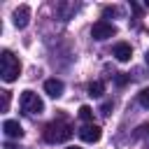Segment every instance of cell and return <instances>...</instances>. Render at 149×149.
Listing matches in <instances>:
<instances>
[{"label":"cell","mask_w":149,"mask_h":149,"mask_svg":"<svg viewBox=\"0 0 149 149\" xmlns=\"http://www.w3.org/2000/svg\"><path fill=\"white\" fill-rule=\"evenodd\" d=\"M42 135H44V140L49 144H61V142H68L72 137V126L68 121H63V119H56V121H51V123L44 126Z\"/></svg>","instance_id":"cell-1"},{"label":"cell","mask_w":149,"mask_h":149,"mask_svg":"<svg viewBox=\"0 0 149 149\" xmlns=\"http://www.w3.org/2000/svg\"><path fill=\"white\" fill-rule=\"evenodd\" d=\"M12 21H14V26H16L19 30H23V28L30 23V7H28V5H19V7L14 9V14H12Z\"/></svg>","instance_id":"cell-5"},{"label":"cell","mask_w":149,"mask_h":149,"mask_svg":"<svg viewBox=\"0 0 149 149\" xmlns=\"http://www.w3.org/2000/svg\"><path fill=\"white\" fill-rule=\"evenodd\" d=\"M105 93V84L102 81H93L91 86H88V95H93V98H100Z\"/></svg>","instance_id":"cell-10"},{"label":"cell","mask_w":149,"mask_h":149,"mask_svg":"<svg viewBox=\"0 0 149 149\" xmlns=\"http://www.w3.org/2000/svg\"><path fill=\"white\" fill-rule=\"evenodd\" d=\"M19 102H21V112L28 114V116H35V114H42L44 112V102H42V98L35 91H23Z\"/></svg>","instance_id":"cell-3"},{"label":"cell","mask_w":149,"mask_h":149,"mask_svg":"<svg viewBox=\"0 0 149 149\" xmlns=\"http://www.w3.org/2000/svg\"><path fill=\"white\" fill-rule=\"evenodd\" d=\"M68 149H79V147H68Z\"/></svg>","instance_id":"cell-20"},{"label":"cell","mask_w":149,"mask_h":149,"mask_svg":"<svg viewBox=\"0 0 149 149\" xmlns=\"http://www.w3.org/2000/svg\"><path fill=\"white\" fill-rule=\"evenodd\" d=\"M114 35H116V26H114V23H109V21H105V19L95 21V23H93V28H91V37H93V40H98V42L109 40V37H114Z\"/></svg>","instance_id":"cell-4"},{"label":"cell","mask_w":149,"mask_h":149,"mask_svg":"<svg viewBox=\"0 0 149 149\" xmlns=\"http://www.w3.org/2000/svg\"><path fill=\"white\" fill-rule=\"evenodd\" d=\"M79 137H81V142L93 144V142H98V140L102 137V130H100V126H95V123H86L84 128H79Z\"/></svg>","instance_id":"cell-6"},{"label":"cell","mask_w":149,"mask_h":149,"mask_svg":"<svg viewBox=\"0 0 149 149\" xmlns=\"http://www.w3.org/2000/svg\"><path fill=\"white\" fill-rule=\"evenodd\" d=\"M135 137H149V121L147 123H140L135 128Z\"/></svg>","instance_id":"cell-13"},{"label":"cell","mask_w":149,"mask_h":149,"mask_svg":"<svg viewBox=\"0 0 149 149\" xmlns=\"http://www.w3.org/2000/svg\"><path fill=\"white\" fill-rule=\"evenodd\" d=\"M144 61H147V63H149V51H147V54H144Z\"/></svg>","instance_id":"cell-19"},{"label":"cell","mask_w":149,"mask_h":149,"mask_svg":"<svg viewBox=\"0 0 149 149\" xmlns=\"http://www.w3.org/2000/svg\"><path fill=\"white\" fill-rule=\"evenodd\" d=\"M2 93V112H7V107H9V91H0Z\"/></svg>","instance_id":"cell-15"},{"label":"cell","mask_w":149,"mask_h":149,"mask_svg":"<svg viewBox=\"0 0 149 149\" xmlns=\"http://www.w3.org/2000/svg\"><path fill=\"white\" fill-rule=\"evenodd\" d=\"M109 112H112V102H109V100H105V102H102V107H100V114H102V116H109Z\"/></svg>","instance_id":"cell-14"},{"label":"cell","mask_w":149,"mask_h":149,"mask_svg":"<svg viewBox=\"0 0 149 149\" xmlns=\"http://www.w3.org/2000/svg\"><path fill=\"white\" fill-rule=\"evenodd\" d=\"M2 130H5V135H7V137H16V140H21V137H23V128H21V123H19V121H14V119L2 121Z\"/></svg>","instance_id":"cell-9"},{"label":"cell","mask_w":149,"mask_h":149,"mask_svg":"<svg viewBox=\"0 0 149 149\" xmlns=\"http://www.w3.org/2000/svg\"><path fill=\"white\" fill-rule=\"evenodd\" d=\"M137 102H140L142 107H147V109H149V86H147V88H142V91L137 93Z\"/></svg>","instance_id":"cell-12"},{"label":"cell","mask_w":149,"mask_h":149,"mask_svg":"<svg viewBox=\"0 0 149 149\" xmlns=\"http://www.w3.org/2000/svg\"><path fill=\"white\" fill-rule=\"evenodd\" d=\"M5 149H16V147H14V144H9V142H7V144H5Z\"/></svg>","instance_id":"cell-18"},{"label":"cell","mask_w":149,"mask_h":149,"mask_svg":"<svg viewBox=\"0 0 149 149\" xmlns=\"http://www.w3.org/2000/svg\"><path fill=\"white\" fill-rule=\"evenodd\" d=\"M63 88H65V86H63V81H61V79H56V77L44 81V93H47L49 98H61V95H63Z\"/></svg>","instance_id":"cell-8"},{"label":"cell","mask_w":149,"mask_h":149,"mask_svg":"<svg viewBox=\"0 0 149 149\" xmlns=\"http://www.w3.org/2000/svg\"><path fill=\"white\" fill-rule=\"evenodd\" d=\"M112 14H119V7H109V5H107V7L102 9V16H112Z\"/></svg>","instance_id":"cell-16"},{"label":"cell","mask_w":149,"mask_h":149,"mask_svg":"<svg viewBox=\"0 0 149 149\" xmlns=\"http://www.w3.org/2000/svg\"><path fill=\"white\" fill-rule=\"evenodd\" d=\"M128 79H130V77H128V74H123V72H119V74H116V84H119V86L128 84Z\"/></svg>","instance_id":"cell-17"},{"label":"cell","mask_w":149,"mask_h":149,"mask_svg":"<svg viewBox=\"0 0 149 149\" xmlns=\"http://www.w3.org/2000/svg\"><path fill=\"white\" fill-rule=\"evenodd\" d=\"M112 54H114V58H116L119 63H128V61H130V56H133V49H130V44H128V42H116Z\"/></svg>","instance_id":"cell-7"},{"label":"cell","mask_w":149,"mask_h":149,"mask_svg":"<svg viewBox=\"0 0 149 149\" xmlns=\"http://www.w3.org/2000/svg\"><path fill=\"white\" fill-rule=\"evenodd\" d=\"M19 74H21V63H19V58H16L9 49H5V51L0 54V77H2V81L12 84V81L19 79Z\"/></svg>","instance_id":"cell-2"},{"label":"cell","mask_w":149,"mask_h":149,"mask_svg":"<svg viewBox=\"0 0 149 149\" xmlns=\"http://www.w3.org/2000/svg\"><path fill=\"white\" fill-rule=\"evenodd\" d=\"M79 119L91 123V121H93V109H91L88 105H81V107H79Z\"/></svg>","instance_id":"cell-11"}]
</instances>
